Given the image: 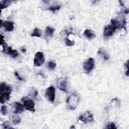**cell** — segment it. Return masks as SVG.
I'll return each mask as SVG.
<instances>
[{
	"mask_svg": "<svg viewBox=\"0 0 129 129\" xmlns=\"http://www.w3.org/2000/svg\"><path fill=\"white\" fill-rule=\"evenodd\" d=\"M106 128L107 129H117L115 124L113 123H109L107 125Z\"/></svg>",
	"mask_w": 129,
	"mask_h": 129,
	"instance_id": "cell-25",
	"label": "cell"
},
{
	"mask_svg": "<svg viewBox=\"0 0 129 129\" xmlns=\"http://www.w3.org/2000/svg\"><path fill=\"white\" fill-rule=\"evenodd\" d=\"M64 42L67 46H73L75 44V42L74 41H71L68 37H66L64 39Z\"/></svg>",
	"mask_w": 129,
	"mask_h": 129,
	"instance_id": "cell-19",
	"label": "cell"
},
{
	"mask_svg": "<svg viewBox=\"0 0 129 129\" xmlns=\"http://www.w3.org/2000/svg\"><path fill=\"white\" fill-rule=\"evenodd\" d=\"M12 2V1H1L0 4H1V10L6 9L7 7H8L11 5Z\"/></svg>",
	"mask_w": 129,
	"mask_h": 129,
	"instance_id": "cell-17",
	"label": "cell"
},
{
	"mask_svg": "<svg viewBox=\"0 0 129 129\" xmlns=\"http://www.w3.org/2000/svg\"><path fill=\"white\" fill-rule=\"evenodd\" d=\"M22 100L23 102V106L26 109L31 112L35 111V104L31 99L25 97L22 99Z\"/></svg>",
	"mask_w": 129,
	"mask_h": 129,
	"instance_id": "cell-2",
	"label": "cell"
},
{
	"mask_svg": "<svg viewBox=\"0 0 129 129\" xmlns=\"http://www.w3.org/2000/svg\"><path fill=\"white\" fill-rule=\"evenodd\" d=\"M93 115L89 111H86L84 113L81 114L79 118V121H81L84 124L91 123L93 122Z\"/></svg>",
	"mask_w": 129,
	"mask_h": 129,
	"instance_id": "cell-5",
	"label": "cell"
},
{
	"mask_svg": "<svg viewBox=\"0 0 129 129\" xmlns=\"http://www.w3.org/2000/svg\"><path fill=\"white\" fill-rule=\"evenodd\" d=\"M45 97L49 102L52 103L54 102L56 97V90L54 86H51L46 89Z\"/></svg>",
	"mask_w": 129,
	"mask_h": 129,
	"instance_id": "cell-4",
	"label": "cell"
},
{
	"mask_svg": "<svg viewBox=\"0 0 129 129\" xmlns=\"http://www.w3.org/2000/svg\"><path fill=\"white\" fill-rule=\"evenodd\" d=\"M2 126H3L4 128H5V129H12V128H13V127H12L10 126V125L9 123H8V122H5V123H4L2 125Z\"/></svg>",
	"mask_w": 129,
	"mask_h": 129,
	"instance_id": "cell-27",
	"label": "cell"
},
{
	"mask_svg": "<svg viewBox=\"0 0 129 129\" xmlns=\"http://www.w3.org/2000/svg\"><path fill=\"white\" fill-rule=\"evenodd\" d=\"M10 92H4L1 93L0 95V101L2 104H4L5 103L7 102L10 98Z\"/></svg>",
	"mask_w": 129,
	"mask_h": 129,
	"instance_id": "cell-14",
	"label": "cell"
},
{
	"mask_svg": "<svg viewBox=\"0 0 129 129\" xmlns=\"http://www.w3.org/2000/svg\"><path fill=\"white\" fill-rule=\"evenodd\" d=\"M58 87L60 90H62V91H63L64 92H67V78H63L60 79L58 80Z\"/></svg>",
	"mask_w": 129,
	"mask_h": 129,
	"instance_id": "cell-8",
	"label": "cell"
},
{
	"mask_svg": "<svg viewBox=\"0 0 129 129\" xmlns=\"http://www.w3.org/2000/svg\"><path fill=\"white\" fill-rule=\"evenodd\" d=\"M1 26H3V27L5 28V30L6 31L11 32L13 31L14 26V24L13 22L8 21H5L3 22L2 20H1Z\"/></svg>",
	"mask_w": 129,
	"mask_h": 129,
	"instance_id": "cell-10",
	"label": "cell"
},
{
	"mask_svg": "<svg viewBox=\"0 0 129 129\" xmlns=\"http://www.w3.org/2000/svg\"><path fill=\"white\" fill-rule=\"evenodd\" d=\"M21 51H22L23 53H24V52H25L26 50H25V48H24V49H21Z\"/></svg>",
	"mask_w": 129,
	"mask_h": 129,
	"instance_id": "cell-30",
	"label": "cell"
},
{
	"mask_svg": "<svg viewBox=\"0 0 129 129\" xmlns=\"http://www.w3.org/2000/svg\"><path fill=\"white\" fill-rule=\"evenodd\" d=\"M1 45L3 47V53L6 55H10L11 51L12 49V48L11 47H9L5 42H4L2 44H1Z\"/></svg>",
	"mask_w": 129,
	"mask_h": 129,
	"instance_id": "cell-15",
	"label": "cell"
},
{
	"mask_svg": "<svg viewBox=\"0 0 129 129\" xmlns=\"http://www.w3.org/2000/svg\"><path fill=\"white\" fill-rule=\"evenodd\" d=\"M80 101V96L76 93L70 95L67 99V105L68 109L71 110L75 109Z\"/></svg>",
	"mask_w": 129,
	"mask_h": 129,
	"instance_id": "cell-1",
	"label": "cell"
},
{
	"mask_svg": "<svg viewBox=\"0 0 129 129\" xmlns=\"http://www.w3.org/2000/svg\"><path fill=\"white\" fill-rule=\"evenodd\" d=\"M45 61V58L44 55L42 51H38L34 56V59L33 61L34 66L35 67H41L44 64Z\"/></svg>",
	"mask_w": 129,
	"mask_h": 129,
	"instance_id": "cell-3",
	"label": "cell"
},
{
	"mask_svg": "<svg viewBox=\"0 0 129 129\" xmlns=\"http://www.w3.org/2000/svg\"><path fill=\"white\" fill-rule=\"evenodd\" d=\"M13 107L14 108V111L13 112L16 114L22 113L24 110V107L20 103L18 102H14L13 104Z\"/></svg>",
	"mask_w": 129,
	"mask_h": 129,
	"instance_id": "cell-11",
	"label": "cell"
},
{
	"mask_svg": "<svg viewBox=\"0 0 129 129\" xmlns=\"http://www.w3.org/2000/svg\"><path fill=\"white\" fill-rule=\"evenodd\" d=\"M30 35L32 37H41L42 36V30L38 28H35Z\"/></svg>",
	"mask_w": 129,
	"mask_h": 129,
	"instance_id": "cell-16",
	"label": "cell"
},
{
	"mask_svg": "<svg viewBox=\"0 0 129 129\" xmlns=\"http://www.w3.org/2000/svg\"><path fill=\"white\" fill-rule=\"evenodd\" d=\"M47 65H48V68L49 69L53 70L56 68L57 64L53 61H49L47 64Z\"/></svg>",
	"mask_w": 129,
	"mask_h": 129,
	"instance_id": "cell-20",
	"label": "cell"
},
{
	"mask_svg": "<svg viewBox=\"0 0 129 129\" xmlns=\"http://www.w3.org/2000/svg\"><path fill=\"white\" fill-rule=\"evenodd\" d=\"M1 112L2 114L4 115H5L7 113V107L5 105H3L1 108Z\"/></svg>",
	"mask_w": 129,
	"mask_h": 129,
	"instance_id": "cell-24",
	"label": "cell"
},
{
	"mask_svg": "<svg viewBox=\"0 0 129 129\" xmlns=\"http://www.w3.org/2000/svg\"><path fill=\"white\" fill-rule=\"evenodd\" d=\"M1 44H2L4 42H5V41H4V36H3L2 34L1 35Z\"/></svg>",
	"mask_w": 129,
	"mask_h": 129,
	"instance_id": "cell-29",
	"label": "cell"
},
{
	"mask_svg": "<svg viewBox=\"0 0 129 129\" xmlns=\"http://www.w3.org/2000/svg\"><path fill=\"white\" fill-rule=\"evenodd\" d=\"M12 122L14 125H17L19 124L21 122V119L18 117V116H14V117H13L12 118Z\"/></svg>",
	"mask_w": 129,
	"mask_h": 129,
	"instance_id": "cell-18",
	"label": "cell"
},
{
	"mask_svg": "<svg viewBox=\"0 0 129 129\" xmlns=\"http://www.w3.org/2000/svg\"><path fill=\"white\" fill-rule=\"evenodd\" d=\"M71 128H75V127H74V126H72V127H71Z\"/></svg>",
	"mask_w": 129,
	"mask_h": 129,
	"instance_id": "cell-31",
	"label": "cell"
},
{
	"mask_svg": "<svg viewBox=\"0 0 129 129\" xmlns=\"http://www.w3.org/2000/svg\"><path fill=\"white\" fill-rule=\"evenodd\" d=\"M10 55H11V56L14 58H16V57H17L19 55V53L18 52V51L15 50V49H12V50L11 51V52L10 53Z\"/></svg>",
	"mask_w": 129,
	"mask_h": 129,
	"instance_id": "cell-22",
	"label": "cell"
},
{
	"mask_svg": "<svg viewBox=\"0 0 129 129\" xmlns=\"http://www.w3.org/2000/svg\"><path fill=\"white\" fill-rule=\"evenodd\" d=\"M125 66L126 67V68H127V71L126 72V73H125V74H126V75L127 76V77H128L129 76V60H127V62H126V63H125Z\"/></svg>",
	"mask_w": 129,
	"mask_h": 129,
	"instance_id": "cell-26",
	"label": "cell"
},
{
	"mask_svg": "<svg viewBox=\"0 0 129 129\" xmlns=\"http://www.w3.org/2000/svg\"><path fill=\"white\" fill-rule=\"evenodd\" d=\"M60 9H61V6L57 5V6H54L52 7H50L49 8V9L48 10L52 12H55L56 11L59 10Z\"/></svg>",
	"mask_w": 129,
	"mask_h": 129,
	"instance_id": "cell-23",
	"label": "cell"
},
{
	"mask_svg": "<svg viewBox=\"0 0 129 129\" xmlns=\"http://www.w3.org/2000/svg\"><path fill=\"white\" fill-rule=\"evenodd\" d=\"M95 61L93 58L88 59L83 64V69L87 73L91 72L94 68Z\"/></svg>",
	"mask_w": 129,
	"mask_h": 129,
	"instance_id": "cell-6",
	"label": "cell"
},
{
	"mask_svg": "<svg viewBox=\"0 0 129 129\" xmlns=\"http://www.w3.org/2000/svg\"><path fill=\"white\" fill-rule=\"evenodd\" d=\"M12 91V88L5 83L3 82L0 84V93L4 92H10Z\"/></svg>",
	"mask_w": 129,
	"mask_h": 129,
	"instance_id": "cell-12",
	"label": "cell"
},
{
	"mask_svg": "<svg viewBox=\"0 0 129 129\" xmlns=\"http://www.w3.org/2000/svg\"><path fill=\"white\" fill-rule=\"evenodd\" d=\"M56 29L54 28L50 27L49 26H47L46 28L45 31V35H44V39L47 42L49 41L51 38H52L54 32Z\"/></svg>",
	"mask_w": 129,
	"mask_h": 129,
	"instance_id": "cell-9",
	"label": "cell"
},
{
	"mask_svg": "<svg viewBox=\"0 0 129 129\" xmlns=\"http://www.w3.org/2000/svg\"><path fill=\"white\" fill-rule=\"evenodd\" d=\"M98 54H99V55H101V56H104V59H105V60H108V59H109L108 56L105 52V51H104V50L101 49H100L98 51Z\"/></svg>",
	"mask_w": 129,
	"mask_h": 129,
	"instance_id": "cell-21",
	"label": "cell"
},
{
	"mask_svg": "<svg viewBox=\"0 0 129 129\" xmlns=\"http://www.w3.org/2000/svg\"><path fill=\"white\" fill-rule=\"evenodd\" d=\"M117 28L114 25H108L105 27L104 35L105 37H109L111 36L115 32Z\"/></svg>",
	"mask_w": 129,
	"mask_h": 129,
	"instance_id": "cell-7",
	"label": "cell"
},
{
	"mask_svg": "<svg viewBox=\"0 0 129 129\" xmlns=\"http://www.w3.org/2000/svg\"><path fill=\"white\" fill-rule=\"evenodd\" d=\"M84 35L88 40H92L96 37V34L94 31L90 29H86L84 32Z\"/></svg>",
	"mask_w": 129,
	"mask_h": 129,
	"instance_id": "cell-13",
	"label": "cell"
},
{
	"mask_svg": "<svg viewBox=\"0 0 129 129\" xmlns=\"http://www.w3.org/2000/svg\"><path fill=\"white\" fill-rule=\"evenodd\" d=\"M14 74H15V76L17 77V78L19 80H20V81H23V79L21 78V77H20V76L19 75V74H18V73L17 72H15L14 73Z\"/></svg>",
	"mask_w": 129,
	"mask_h": 129,
	"instance_id": "cell-28",
	"label": "cell"
}]
</instances>
